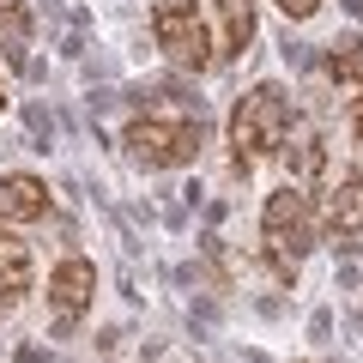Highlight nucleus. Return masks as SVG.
<instances>
[{
	"mask_svg": "<svg viewBox=\"0 0 363 363\" xmlns=\"http://www.w3.org/2000/svg\"><path fill=\"white\" fill-rule=\"evenodd\" d=\"M18 30H25V18H18V6H6V13H0V49H6Z\"/></svg>",
	"mask_w": 363,
	"mask_h": 363,
	"instance_id": "obj_12",
	"label": "nucleus"
},
{
	"mask_svg": "<svg viewBox=\"0 0 363 363\" xmlns=\"http://www.w3.org/2000/svg\"><path fill=\"white\" fill-rule=\"evenodd\" d=\"M30 291V248L13 242V236H0V315L18 309Z\"/></svg>",
	"mask_w": 363,
	"mask_h": 363,
	"instance_id": "obj_8",
	"label": "nucleus"
},
{
	"mask_svg": "<svg viewBox=\"0 0 363 363\" xmlns=\"http://www.w3.org/2000/svg\"><path fill=\"white\" fill-rule=\"evenodd\" d=\"M351 109H357V116H351V128L363 133V91H357V104H351Z\"/></svg>",
	"mask_w": 363,
	"mask_h": 363,
	"instance_id": "obj_14",
	"label": "nucleus"
},
{
	"mask_svg": "<svg viewBox=\"0 0 363 363\" xmlns=\"http://www.w3.org/2000/svg\"><path fill=\"white\" fill-rule=\"evenodd\" d=\"M327 230H333V236H357V230H363V176H345V182L333 188Z\"/></svg>",
	"mask_w": 363,
	"mask_h": 363,
	"instance_id": "obj_9",
	"label": "nucleus"
},
{
	"mask_svg": "<svg viewBox=\"0 0 363 363\" xmlns=\"http://www.w3.org/2000/svg\"><path fill=\"white\" fill-rule=\"evenodd\" d=\"M291 169H297V176L309 182L315 169H321V140H303V145H297V157H291Z\"/></svg>",
	"mask_w": 363,
	"mask_h": 363,
	"instance_id": "obj_11",
	"label": "nucleus"
},
{
	"mask_svg": "<svg viewBox=\"0 0 363 363\" xmlns=\"http://www.w3.org/2000/svg\"><path fill=\"white\" fill-rule=\"evenodd\" d=\"M0 109H6V91H0Z\"/></svg>",
	"mask_w": 363,
	"mask_h": 363,
	"instance_id": "obj_15",
	"label": "nucleus"
},
{
	"mask_svg": "<svg viewBox=\"0 0 363 363\" xmlns=\"http://www.w3.org/2000/svg\"><path fill=\"white\" fill-rule=\"evenodd\" d=\"M152 30H157V49H164V55H169L176 67H188V73L212 67V43H206V13H200V6H188V0H169V6H157Z\"/></svg>",
	"mask_w": 363,
	"mask_h": 363,
	"instance_id": "obj_3",
	"label": "nucleus"
},
{
	"mask_svg": "<svg viewBox=\"0 0 363 363\" xmlns=\"http://www.w3.org/2000/svg\"><path fill=\"white\" fill-rule=\"evenodd\" d=\"M285 128H291V104H285L279 85L242 91L236 109H230V152H236V164H260L272 145L285 140Z\"/></svg>",
	"mask_w": 363,
	"mask_h": 363,
	"instance_id": "obj_1",
	"label": "nucleus"
},
{
	"mask_svg": "<svg viewBox=\"0 0 363 363\" xmlns=\"http://www.w3.org/2000/svg\"><path fill=\"white\" fill-rule=\"evenodd\" d=\"M49 212V188L37 176H0V224H30Z\"/></svg>",
	"mask_w": 363,
	"mask_h": 363,
	"instance_id": "obj_6",
	"label": "nucleus"
},
{
	"mask_svg": "<svg viewBox=\"0 0 363 363\" xmlns=\"http://www.w3.org/2000/svg\"><path fill=\"white\" fill-rule=\"evenodd\" d=\"M91 291H97V267L85 255H67L49 279V309H55V327H79L91 309Z\"/></svg>",
	"mask_w": 363,
	"mask_h": 363,
	"instance_id": "obj_5",
	"label": "nucleus"
},
{
	"mask_svg": "<svg viewBox=\"0 0 363 363\" xmlns=\"http://www.w3.org/2000/svg\"><path fill=\"white\" fill-rule=\"evenodd\" d=\"M260 242H267L279 279H297V267L315 248V230H309V212H303L297 188H279V194L267 200V212H260Z\"/></svg>",
	"mask_w": 363,
	"mask_h": 363,
	"instance_id": "obj_2",
	"label": "nucleus"
},
{
	"mask_svg": "<svg viewBox=\"0 0 363 363\" xmlns=\"http://www.w3.org/2000/svg\"><path fill=\"white\" fill-rule=\"evenodd\" d=\"M321 0H279V13H291V18H309Z\"/></svg>",
	"mask_w": 363,
	"mask_h": 363,
	"instance_id": "obj_13",
	"label": "nucleus"
},
{
	"mask_svg": "<svg viewBox=\"0 0 363 363\" xmlns=\"http://www.w3.org/2000/svg\"><path fill=\"white\" fill-rule=\"evenodd\" d=\"M333 73H339V79H363V43H357V37H351V43H339Z\"/></svg>",
	"mask_w": 363,
	"mask_h": 363,
	"instance_id": "obj_10",
	"label": "nucleus"
},
{
	"mask_svg": "<svg viewBox=\"0 0 363 363\" xmlns=\"http://www.w3.org/2000/svg\"><path fill=\"white\" fill-rule=\"evenodd\" d=\"M128 157L133 164H188V157L200 152V128L194 121H133L128 128Z\"/></svg>",
	"mask_w": 363,
	"mask_h": 363,
	"instance_id": "obj_4",
	"label": "nucleus"
},
{
	"mask_svg": "<svg viewBox=\"0 0 363 363\" xmlns=\"http://www.w3.org/2000/svg\"><path fill=\"white\" fill-rule=\"evenodd\" d=\"M212 18H218V55L236 61L255 43V0H212Z\"/></svg>",
	"mask_w": 363,
	"mask_h": 363,
	"instance_id": "obj_7",
	"label": "nucleus"
}]
</instances>
